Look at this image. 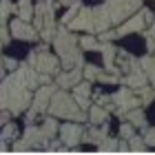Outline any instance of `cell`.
<instances>
[{
	"mask_svg": "<svg viewBox=\"0 0 155 155\" xmlns=\"http://www.w3.org/2000/svg\"><path fill=\"white\" fill-rule=\"evenodd\" d=\"M33 102L31 89L22 82L16 71L5 75L0 82V111H11V115H20L25 111H29Z\"/></svg>",
	"mask_w": 155,
	"mask_h": 155,
	"instance_id": "obj_1",
	"label": "cell"
},
{
	"mask_svg": "<svg viewBox=\"0 0 155 155\" xmlns=\"http://www.w3.org/2000/svg\"><path fill=\"white\" fill-rule=\"evenodd\" d=\"M80 40L75 38V33L67 27H60L55 29L53 36V47H55V55L60 58L62 69H75V67H84L82 60V51L78 49Z\"/></svg>",
	"mask_w": 155,
	"mask_h": 155,
	"instance_id": "obj_2",
	"label": "cell"
},
{
	"mask_svg": "<svg viewBox=\"0 0 155 155\" xmlns=\"http://www.w3.org/2000/svg\"><path fill=\"white\" fill-rule=\"evenodd\" d=\"M47 113L49 115H55V117L73 120V122H89V113H84V109L75 102V97L69 95L64 89H58L53 93Z\"/></svg>",
	"mask_w": 155,
	"mask_h": 155,
	"instance_id": "obj_3",
	"label": "cell"
},
{
	"mask_svg": "<svg viewBox=\"0 0 155 155\" xmlns=\"http://www.w3.org/2000/svg\"><path fill=\"white\" fill-rule=\"evenodd\" d=\"M29 64L36 69L40 75H58L60 73V58L53 55L51 51H47V47H40V49H33L29 53Z\"/></svg>",
	"mask_w": 155,
	"mask_h": 155,
	"instance_id": "obj_4",
	"label": "cell"
},
{
	"mask_svg": "<svg viewBox=\"0 0 155 155\" xmlns=\"http://www.w3.org/2000/svg\"><path fill=\"white\" fill-rule=\"evenodd\" d=\"M104 5H107L115 27L122 25L126 18H131L133 13H137L142 9V0H104Z\"/></svg>",
	"mask_w": 155,
	"mask_h": 155,
	"instance_id": "obj_5",
	"label": "cell"
},
{
	"mask_svg": "<svg viewBox=\"0 0 155 155\" xmlns=\"http://www.w3.org/2000/svg\"><path fill=\"white\" fill-rule=\"evenodd\" d=\"M33 27L38 31L47 27H55V2L53 0H38L36 13H33Z\"/></svg>",
	"mask_w": 155,
	"mask_h": 155,
	"instance_id": "obj_6",
	"label": "cell"
},
{
	"mask_svg": "<svg viewBox=\"0 0 155 155\" xmlns=\"http://www.w3.org/2000/svg\"><path fill=\"white\" fill-rule=\"evenodd\" d=\"M113 104H115V113H120V115H124L126 111H131L135 107H142L137 91H133L131 87H126V84L117 91V93H113Z\"/></svg>",
	"mask_w": 155,
	"mask_h": 155,
	"instance_id": "obj_7",
	"label": "cell"
},
{
	"mask_svg": "<svg viewBox=\"0 0 155 155\" xmlns=\"http://www.w3.org/2000/svg\"><path fill=\"white\" fill-rule=\"evenodd\" d=\"M84 140V129L78 122H73V120H69L67 124H60V142L64 146H73L80 144Z\"/></svg>",
	"mask_w": 155,
	"mask_h": 155,
	"instance_id": "obj_8",
	"label": "cell"
},
{
	"mask_svg": "<svg viewBox=\"0 0 155 155\" xmlns=\"http://www.w3.org/2000/svg\"><path fill=\"white\" fill-rule=\"evenodd\" d=\"M58 91V84H45V87H38L36 95H33V102H31V109L36 113H45L49 111V104H51V97L53 93Z\"/></svg>",
	"mask_w": 155,
	"mask_h": 155,
	"instance_id": "obj_9",
	"label": "cell"
},
{
	"mask_svg": "<svg viewBox=\"0 0 155 155\" xmlns=\"http://www.w3.org/2000/svg\"><path fill=\"white\" fill-rule=\"evenodd\" d=\"M9 31H11L13 38L27 40V42H31V40L38 38V29H36L33 25H29V20H22V18H16V20H13L11 27H9Z\"/></svg>",
	"mask_w": 155,
	"mask_h": 155,
	"instance_id": "obj_10",
	"label": "cell"
},
{
	"mask_svg": "<svg viewBox=\"0 0 155 155\" xmlns=\"http://www.w3.org/2000/svg\"><path fill=\"white\" fill-rule=\"evenodd\" d=\"M67 27H69L71 31H89V33H95V31H93V9L82 7V9L78 11V16H75Z\"/></svg>",
	"mask_w": 155,
	"mask_h": 155,
	"instance_id": "obj_11",
	"label": "cell"
},
{
	"mask_svg": "<svg viewBox=\"0 0 155 155\" xmlns=\"http://www.w3.org/2000/svg\"><path fill=\"white\" fill-rule=\"evenodd\" d=\"M144 25H146V20H144V13L142 9H140V13H133L131 18H126L122 25H117V36L122 38L126 36V33H137V31H144Z\"/></svg>",
	"mask_w": 155,
	"mask_h": 155,
	"instance_id": "obj_12",
	"label": "cell"
},
{
	"mask_svg": "<svg viewBox=\"0 0 155 155\" xmlns=\"http://www.w3.org/2000/svg\"><path fill=\"white\" fill-rule=\"evenodd\" d=\"M82 69L75 67V69H64L62 73L55 75V84H58V89H73L78 82H82Z\"/></svg>",
	"mask_w": 155,
	"mask_h": 155,
	"instance_id": "obj_13",
	"label": "cell"
},
{
	"mask_svg": "<svg viewBox=\"0 0 155 155\" xmlns=\"http://www.w3.org/2000/svg\"><path fill=\"white\" fill-rule=\"evenodd\" d=\"M113 27V20H111V13L107 9V5H100V7H93V31L95 33H102Z\"/></svg>",
	"mask_w": 155,
	"mask_h": 155,
	"instance_id": "obj_14",
	"label": "cell"
},
{
	"mask_svg": "<svg viewBox=\"0 0 155 155\" xmlns=\"http://www.w3.org/2000/svg\"><path fill=\"white\" fill-rule=\"evenodd\" d=\"M122 84L131 87L133 91H140V89L149 87V78H146L144 69H142V64H140L137 69H133V71H129V73H126V75H124V80H122Z\"/></svg>",
	"mask_w": 155,
	"mask_h": 155,
	"instance_id": "obj_15",
	"label": "cell"
},
{
	"mask_svg": "<svg viewBox=\"0 0 155 155\" xmlns=\"http://www.w3.org/2000/svg\"><path fill=\"white\" fill-rule=\"evenodd\" d=\"M16 73H18L20 78H22V82H25L31 91L40 87V73H38L36 69H33V67L29 64V62H27V64H20V67L16 69Z\"/></svg>",
	"mask_w": 155,
	"mask_h": 155,
	"instance_id": "obj_16",
	"label": "cell"
},
{
	"mask_svg": "<svg viewBox=\"0 0 155 155\" xmlns=\"http://www.w3.org/2000/svg\"><path fill=\"white\" fill-rule=\"evenodd\" d=\"M107 137H109V126H107V122H104V124H91L89 131L84 133V140L91 142V144H97V146H100Z\"/></svg>",
	"mask_w": 155,
	"mask_h": 155,
	"instance_id": "obj_17",
	"label": "cell"
},
{
	"mask_svg": "<svg viewBox=\"0 0 155 155\" xmlns=\"http://www.w3.org/2000/svg\"><path fill=\"white\" fill-rule=\"evenodd\" d=\"M73 97H75V102L80 104L82 109H89L91 104H89V95H91V82L89 80H84V82H78L75 87H73V93H71Z\"/></svg>",
	"mask_w": 155,
	"mask_h": 155,
	"instance_id": "obj_18",
	"label": "cell"
},
{
	"mask_svg": "<svg viewBox=\"0 0 155 155\" xmlns=\"http://www.w3.org/2000/svg\"><path fill=\"white\" fill-rule=\"evenodd\" d=\"M126 122H131L135 129H146V115H144V109L142 107H135L131 111H126Z\"/></svg>",
	"mask_w": 155,
	"mask_h": 155,
	"instance_id": "obj_19",
	"label": "cell"
},
{
	"mask_svg": "<svg viewBox=\"0 0 155 155\" xmlns=\"http://www.w3.org/2000/svg\"><path fill=\"white\" fill-rule=\"evenodd\" d=\"M109 120V111L102 104H91L89 107V122L91 124H104Z\"/></svg>",
	"mask_w": 155,
	"mask_h": 155,
	"instance_id": "obj_20",
	"label": "cell"
},
{
	"mask_svg": "<svg viewBox=\"0 0 155 155\" xmlns=\"http://www.w3.org/2000/svg\"><path fill=\"white\" fill-rule=\"evenodd\" d=\"M42 133H45V137L49 140V144H51V140H55V133H60V124L55 122V115H49L45 120V124H42Z\"/></svg>",
	"mask_w": 155,
	"mask_h": 155,
	"instance_id": "obj_21",
	"label": "cell"
},
{
	"mask_svg": "<svg viewBox=\"0 0 155 155\" xmlns=\"http://www.w3.org/2000/svg\"><path fill=\"white\" fill-rule=\"evenodd\" d=\"M16 13H18V18H22V20H31L33 13H36V7H33L31 0H20L16 5Z\"/></svg>",
	"mask_w": 155,
	"mask_h": 155,
	"instance_id": "obj_22",
	"label": "cell"
},
{
	"mask_svg": "<svg viewBox=\"0 0 155 155\" xmlns=\"http://www.w3.org/2000/svg\"><path fill=\"white\" fill-rule=\"evenodd\" d=\"M140 64H142L149 82L155 87V55H144V58H140Z\"/></svg>",
	"mask_w": 155,
	"mask_h": 155,
	"instance_id": "obj_23",
	"label": "cell"
},
{
	"mask_svg": "<svg viewBox=\"0 0 155 155\" xmlns=\"http://www.w3.org/2000/svg\"><path fill=\"white\" fill-rule=\"evenodd\" d=\"M80 47L84 49V51H100L102 42L97 38H93V36H84V38H80Z\"/></svg>",
	"mask_w": 155,
	"mask_h": 155,
	"instance_id": "obj_24",
	"label": "cell"
},
{
	"mask_svg": "<svg viewBox=\"0 0 155 155\" xmlns=\"http://www.w3.org/2000/svg\"><path fill=\"white\" fill-rule=\"evenodd\" d=\"M137 95H140V102H142V107H149V104L155 100V87H144V89H140Z\"/></svg>",
	"mask_w": 155,
	"mask_h": 155,
	"instance_id": "obj_25",
	"label": "cell"
},
{
	"mask_svg": "<svg viewBox=\"0 0 155 155\" xmlns=\"http://www.w3.org/2000/svg\"><path fill=\"white\" fill-rule=\"evenodd\" d=\"M126 142H129V149L135 151V153H144L146 151V142H144L142 135H133V137L126 140Z\"/></svg>",
	"mask_w": 155,
	"mask_h": 155,
	"instance_id": "obj_26",
	"label": "cell"
},
{
	"mask_svg": "<svg viewBox=\"0 0 155 155\" xmlns=\"http://www.w3.org/2000/svg\"><path fill=\"white\" fill-rule=\"evenodd\" d=\"M82 73H84V80L93 82V80H100V75H102V69H97L95 64H84Z\"/></svg>",
	"mask_w": 155,
	"mask_h": 155,
	"instance_id": "obj_27",
	"label": "cell"
},
{
	"mask_svg": "<svg viewBox=\"0 0 155 155\" xmlns=\"http://www.w3.org/2000/svg\"><path fill=\"white\" fill-rule=\"evenodd\" d=\"M13 11H16V5L11 0H0V22H5Z\"/></svg>",
	"mask_w": 155,
	"mask_h": 155,
	"instance_id": "obj_28",
	"label": "cell"
},
{
	"mask_svg": "<svg viewBox=\"0 0 155 155\" xmlns=\"http://www.w3.org/2000/svg\"><path fill=\"white\" fill-rule=\"evenodd\" d=\"M16 133H18V126L13 124V122H7L2 126V133H0V140H5V142H11L13 137H16Z\"/></svg>",
	"mask_w": 155,
	"mask_h": 155,
	"instance_id": "obj_29",
	"label": "cell"
},
{
	"mask_svg": "<svg viewBox=\"0 0 155 155\" xmlns=\"http://www.w3.org/2000/svg\"><path fill=\"white\" fill-rule=\"evenodd\" d=\"M82 9V2H80V0H75V2H71V7H69V11L64 13V18H62V25H69V22H71V20L78 16V11H80Z\"/></svg>",
	"mask_w": 155,
	"mask_h": 155,
	"instance_id": "obj_30",
	"label": "cell"
},
{
	"mask_svg": "<svg viewBox=\"0 0 155 155\" xmlns=\"http://www.w3.org/2000/svg\"><path fill=\"white\" fill-rule=\"evenodd\" d=\"M133 135H135V126H133L131 122H124L122 126H120V137L122 140H129Z\"/></svg>",
	"mask_w": 155,
	"mask_h": 155,
	"instance_id": "obj_31",
	"label": "cell"
},
{
	"mask_svg": "<svg viewBox=\"0 0 155 155\" xmlns=\"http://www.w3.org/2000/svg\"><path fill=\"white\" fill-rule=\"evenodd\" d=\"M97 151H102V153H113V151H117V140H111V137H107L104 142L97 146Z\"/></svg>",
	"mask_w": 155,
	"mask_h": 155,
	"instance_id": "obj_32",
	"label": "cell"
},
{
	"mask_svg": "<svg viewBox=\"0 0 155 155\" xmlns=\"http://www.w3.org/2000/svg\"><path fill=\"white\" fill-rule=\"evenodd\" d=\"M144 142H146V146H155V126L146 129V133H144Z\"/></svg>",
	"mask_w": 155,
	"mask_h": 155,
	"instance_id": "obj_33",
	"label": "cell"
},
{
	"mask_svg": "<svg viewBox=\"0 0 155 155\" xmlns=\"http://www.w3.org/2000/svg\"><path fill=\"white\" fill-rule=\"evenodd\" d=\"M9 40H11V31H7L5 22H0V42H2V45H7Z\"/></svg>",
	"mask_w": 155,
	"mask_h": 155,
	"instance_id": "obj_34",
	"label": "cell"
},
{
	"mask_svg": "<svg viewBox=\"0 0 155 155\" xmlns=\"http://www.w3.org/2000/svg\"><path fill=\"white\" fill-rule=\"evenodd\" d=\"M144 40H146V47H149V51H155V38L151 36V31H144Z\"/></svg>",
	"mask_w": 155,
	"mask_h": 155,
	"instance_id": "obj_35",
	"label": "cell"
},
{
	"mask_svg": "<svg viewBox=\"0 0 155 155\" xmlns=\"http://www.w3.org/2000/svg\"><path fill=\"white\" fill-rule=\"evenodd\" d=\"M2 62H5V67H7V69H11V71H16V69L20 67L13 58H2Z\"/></svg>",
	"mask_w": 155,
	"mask_h": 155,
	"instance_id": "obj_36",
	"label": "cell"
},
{
	"mask_svg": "<svg viewBox=\"0 0 155 155\" xmlns=\"http://www.w3.org/2000/svg\"><path fill=\"white\" fill-rule=\"evenodd\" d=\"M11 117V111H0V126H5Z\"/></svg>",
	"mask_w": 155,
	"mask_h": 155,
	"instance_id": "obj_37",
	"label": "cell"
},
{
	"mask_svg": "<svg viewBox=\"0 0 155 155\" xmlns=\"http://www.w3.org/2000/svg\"><path fill=\"white\" fill-rule=\"evenodd\" d=\"M142 13H144V20H146V25H153V20H155L153 11H149V9H142Z\"/></svg>",
	"mask_w": 155,
	"mask_h": 155,
	"instance_id": "obj_38",
	"label": "cell"
},
{
	"mask_svg": "<svg viewBox=\"0 0 155 155\" xmlns=\"http://www.w3.org/2000/svg\"><path fill=\"white\" fill-rule=\"evenodd\" d=\"M0 75L5 78V62H2V55H0Z\"/></svg>",
	"mask_w": 155,
	"mask_h": 155,
	"instance_id": "obj_39",
	"label": "cell"
},
{
	"mask_svg": "<svg viewBox=\"0 0 155 155\" xmlns=\"http://www.w3.org/2000/svg\"><path fill=\"white\" fill-rule=\"evenodd\" d=\"M7 151V142H5V140H0V153H5Z\"/></svg>",
	"mask_w": 155,
	"mask_h": 155,
	"instance_id": "obj_40",
	"label": "cell"
},
{
	"mask_svg": "<svg viewBox=\"0 0 155 155\" xmlns=\"http://www.w3.org/2000/svg\"><path fill=\"white\" fill-rule=\"evenodd\" d=\"M149 31H151V36L155 38V20H153V25H151V29H149Z\"/></svg>",
	"mask_w": 155,
	"mask_h": 155,
	"instance_id": "obj_41",
	"label": "cell"
},
{
	"mask_svg": "<svg viewBox=\"0 0 155 155\" xmlns=\"http://www.w3.org/2000/svg\"><path fill=\"white\" fill-rule=\"evenodd\" d=\"M62 5H71V2H75V0H60Z\"/></svg>",
	"mask_w": 155,
	"mask_h": 155,
	"instance_id": "obj_42",
	"label": "cell"
}]
</instances>
